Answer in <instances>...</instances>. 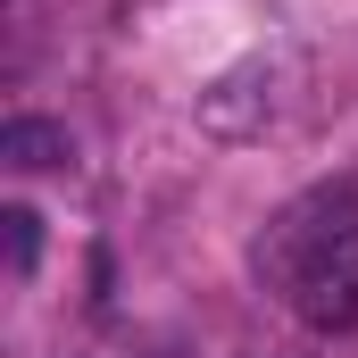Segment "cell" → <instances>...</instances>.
I'll return each mask as SVG.
<instances>
[{"label":"cell","instance_id":"cell-1","mask_svg":"<svg viewBox=\"0 0 358 358\" xmlns=\"http://www.w3.org/2000/svg\"><path fill=\"white\" fill-rule=\"evenodd\" d=\"M250 275L308 334H358V176L283 200L250 242Z\"/></svg>","mask_w":358,"mask_h":358},{"label":"cell","instance_id":"cell-2","mask_svg":"<svg viewBox=\"0 0 358 358\" xmlns=\"http://www.w3.org/2000/svg\"><path fill=\"white\" fill-rule=\"evenodd\" d=\"M283 84H292L283 59H242V67H225V76L200 84L192 117H200V134H217V142H259L275 117H283Z\"/></svg>","mask_w":358,"mask_h":358},{"label":"cell","instance_id":"cell-3","mask_svg":"<svg viewBox=\"0 0 358 358\" xmlns=\"http://www.w3.org/2000/svg\"><path fill=\"white\" fill-rule=\"evenodd\" d=\"M0 159L25 167V176H34V167H67V159H76V134H67L59 117H8V125H0Z\"/></svg>","mask_w":358,"mask_h":358},{"label":"cell","instance_id":"cell-4","mask_svg":"<svg viewBox=\"0 0 358 358\" xmlns=\"http://www.w3.org/2000/svg\"><path fill=\"white\" fill-rule=\"evenodd\" d=\"M0 242H8V275L25 283L34 259H42V217H34L25 200H8V208H0Z\"/></svg>","mask_w":358,"mask_h":358},{"label":"cell","instance_id":"cell-5","mask_svg":"<svg viewBox=\"0 0 358 358\" xmlns=\"http://www.w3.org/2000/svg\"><path fill=\"white\" fill-rule=\"evenodd\" d=\"M250 358H300V350H250Z\"/></svg>","mask_w":358,"mask_h":358},{"label":"cell","instance_id":"cell-6","mask_svg":"<svg viewBox=\"0 0 358 358\" xmlns=\"http://www.w3.org/2000/svg\"><path fill=\"white\" fill-rule=\"evenodd\" d=\"M142 358H183V350H142Z\"/></svg>","mask_w":358,"mask_h":358}]
</instances>
